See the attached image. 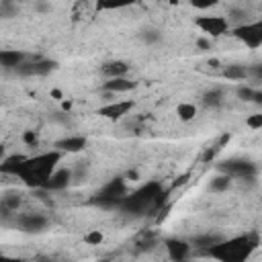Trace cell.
I'll return each instance as SVG.
<instances>
[{
  "mask_svg": "<svg viewBox=\"0 0 262 262\" xmlns=\"http://www.w3.org/2000/svg\"><path fill=\"white\" fill-rule=\"evenodd\" d=\"M256 242H252L248 235H237L225 242H217L215 246L209 248V254L219 258L221 262H246Z\"/></svg>",
  "mask_w": 262,
  "mask_h": 262,
  "instance_id": "obj_1",
  "label": "cell"
},
{
  "mask_svg": "<svg viewBox=\"0 0 262 262\" xmlns=\"http://www.w3.org/2000/svg\"><path fill=\"white\" fill-rule=\"evenodd\" d=\"M160 192H162V186L158 184V182H149V184H145V186H141L139 190H135V192H131V194H125L123 199H121V209L123 211H129V213H139V211H143L147 205H151V203H156V199L160 196Z\"/></svg>",
  "mask_w": 262,
  "mask_h": 262,
  "instance_id": "obj_2",
  "label": "cell"
},
{
  "mask_svg": "<svg viewBox=\"0 0 262 262\" xmlns=\"http://www.w3.org/2000/svg\"><path fill=\"white\" fill-rule=\"evenodd\" d=\"M59 160H61V151L51 149V151L39 154V156H35V158H29V160H27V166H29V170L33 172V176H35V178H39V180H41V184L45 186L47 176L57 168Z\"/></svg>",
  "mask_w": 262,
  "mask_h": 262,
  "instance_id": "obj_3",
  "label": "cell"
},
{
  "mask_svg": "<svg viewBox=\"0 0 262 262\" xmlns=\"http://www.w3.org/2000/svg\"><path fill=\"white\" fill-rule=\"evenodd\" d=\"M127 194V184H125V180L123 178H113V180H108L102 188H100V192L96 194V203L100 205V207H108V209H113V207H119L121 205V199Z\"/></svg>",
  "mask_w": 262,
  "mask_h": 262,
  "instance_id": "obj_4",
  "label": "cell"
},
{
  "mask_svg": "<svg viewBox=\"0 0 262 262\" xmlns=\"http://www.w3.org/2000/svg\"><path fill=\"white\" fill-rule=\"evenodd\" d=\"M231 33H233L235 39H239L242 43H246L250 49H258L262 45V23L260 20L246 23L242 27H235Z\"/></svg>",
  "mask_w": 262,
  "mask_h": 262,
  "instance_id": "obj_5",
  "label": "cell"
},
{
  "mask_svg": "<svg viewBox=\"0 0 262 262\" xmlns=\"http://www.w3.org/2000/svg\"><path fill=\"white\" fill-rule=\"evenodd\" d=\"M194 25L203 33H207L209 37H221V35H225L229 31V25H227L225 16H213V14L211 16H199L194 20Z\"/></svg>",
  "mask_w": 262,
  "mask_h": 262,
  "instance_id": "obj_6",
  "label": "cell"
},
{
  "mask_svg": "<svg viewBox=\"0 0 262 262\" xmlns=\"http://www.w3.org/2000/svg\"><path fill=\"white\" fill-rule=\"evenodd\" d=\"M53 70H55V61H49V59H33V61H23L16 68V74H20V76H47Z\"/></svg>",
  "mask_w": 262,
  "mask_h": 262,
  "instance_id": "obj_7",
  "label": "cell"
},
{
  "mask_svg": "<svg viewBox=\"0 0 262 262\" xmlns=\"http://www.w3.org/2000/svg\"><path fill=\"white\" fill-rule=\"evenodd\" d=\"M133 104H135L133 100H113V102L100 106L98 115L104 117V119H111V121H119V119H123L133 108Z\"/></svg>",
  "mask_w": 262,
  "mask_h": 262,
  "instance_id": "obj_8",
  "label": "cell"
},
{
  "mask_svg": "<svg viewBox=\"0 0 262 262\" xmlns=\"http://www.w3.org/2000/svg\"><path fill=\"white\" fill-rule=\"evenodd\" d=\"M72 180H74V174H72L70 168H55V170L47 176L43 188H45V190H63V188H68V186L72 184Z\"/></svg>",
  "mask_w": 262,
  "mask_h": 262,
  "instance_id": "obj_9",
  "label": "cell"
},
{
  "mask_svg": "<svg viewBox=\"0 0 262 262\" xmlns=\"http://www.w3.org/2000/svg\"><path fill=\"white\" fill-rule=\"evenodd\" d=\"M164 248L168 252V258L172 262H184L190 254V244L184 242V239H178V237H170L164 242Z\"/></svg>",
  "mask_w": 262,
  "mask_h": 262,
  "instance_id": "obj_10",
  "label": "cell"
},
{
  "mask_svg": "<svg viewBox=\"0 0 262 262\" xmlns=\"http://www.w3.org/2000/svg\"><path fill=\"white\" fill-rule=\"evenodd\" d=\"M47 225H49V219L45 215H39V213H25L18 217V227L23 231H29V233H39Z\"/></svg>",
  "mask_w": 262,
  "mask_h": 262,
  "instance_id": "obj_11",
  "label": "cell"
},
{
  "mask_svg": "<svg viewBox=\"0 0 262 262\" xmlns=\"http://www.w3.org/2000/svg\"><path fill=\"white\" fill-rule=\"evenodd\" d=\"M86 147V137L84 135H70V137H63L55 143V149L57 151H66V154H78Z\"/></svg>",
  "mask_w": 262,
  "mask_h": 262,
  "instance_id": "obj_12",
  "label": "cell"
},
{
  "mask_svg": "<svg viewBox=\"0 0 262 262\" xmlns=\"http://www.w3.org/2000/svg\"><path fill=\"white\" fill-rule=\"evenodd\" d=\"M25 59H27V55L18 49H0V68L16 70Z\"/></svg>",
  "mask_w": 262,
  "mask_h": 262,
  "instance_id": "obj_13",
  "label": "cell"
},
{
  "mask_svg": "<svg viewBox=\"0 0 262 262\" xmlns=\"http://www.w3.org/2000/svg\"><path fill=\"white\" fill-rule=\"evenodd\" d=\"M102 76L106 80H113V78H125L129 74V63L127 61H121V59H115V61H106L102 68H100Z\"/></svg>",
  "mask_w": 262,
  "mask_h": 262,
  "instance_id": "obj_14",
  "label": "cell"
},
{
  "mask_svg": "<svg viewBox=\"0 0 262 262\" xmlns=\"http://www.w3.org/2000/svg\"><path fill=\"white\" fill-rule=\"evenodd\" d=\"M221 172L229 174L231 178L233 176H254L256 174V168L250 164V162H225V166H221Z\"/></svg>",
  "mask_w": 262,
  "mask_h": 262,
  "instance_id": "obj_15",
  "label": "cell"
},
{
  "mask_svg": "<svg viewBox=\"0 0 262 262\" xmlns=\"http://www.w3.org/2000/svg\"><path fill=\"white\" fill-rule=\"evenodd\" d=\"M135 86H137V82H133L129 78H113V80H106L102 84V90L108 94H119V92H129Z\"/></svg>",
  "mask_w": 262,
  "mask_h": 262,
  "instance_id": "obj_16",
  "label": "cell"
},
{
  "mask_svg": "<svg viewBox=\"0 0 262 262\" xmlns=\"http://www.w3.org/2000/svg\"><path fill=\"white\" fill-rule=\"evenodd\" d=\"M248 68H244L242 63H229L223 68V76L231 82H239V80H246L248 78Z\"/></svg>",
  "mask_w": 262,
  "mask_h": 262,
  "instance_id": "obj_17",
  "label": "cell"
},
{
  "mask_svg": "<svg viewBox=\"0 0 262 262\" xmlns=\"http://www.w3.org/2000/svg\"><path fill=\"white\" fill-rule=\"evenodd\" d=\"M231 176L229 174H225V172H221V174H217V176H213L211 178V182H209V188L213 190V192H225V190H229V186H231Z\"/></svg>",
  "mask_w": 262,
  "mask_h": 262,
  "instance_id": "obj_18",
  "label": "cell"
},
{
  "mask_svg": "<svg viewBox=\"0 0 262 262\" xmlns=\"http://www.w3.org/2000/svg\"><path fill=\"white\" fill-rule=\"evenodd\" d=\"M176 115H178V119L182 123H188V121H192L196 117V106L192 102H180L176 106Z\"/></svg>",
  "mask_w": 262,
  "mask_h": 262,
  "instance_id": "obj_19",
  "label": "cell"
},
{
  "mask_svg": "<svg viewBox=\"0 0 262 262\" xmlns=\"http://www.w3.org/2000/svg\"><path fill=\"white\" fill-rule=\"evenodd\" d=\"M235 94H237L239 100H246V102H260V98H262V94L252 90L250 86H239Z\"/></svg>",
  "mask_w": 262,
  "mask_h": 262,
  "instance_id": "obj_20",
  "label": "cell"
},
{
  "mask_svg": "<svg viewBox=\"0 0 262 262\" xmlns=\"http://www.w3.org/2000/svg\"><path fill=\"white\" fill-rule=\"evenodd\" d=\"M20 203H23V196H20L18 192H6V194L2 196V207H4L6 211H16V209L20 207Z\"/></svg>",
  "mask_w": 262,
  "mask_h": 262,
  "instance_id": "obj_21",
  "label": "cell"
},
{
  "mask_svg": "<svg viewBox=\"0 0 262 262\" xmlns=\"http://www.w3.org/2000/svg\"><path fill=\"white\" fill-rule=\"evenodd\" d=\"M203 102H205L207 106H219V104L223 102V92H221L219 88L207 90V92L203 94Z\"/></svg>",
  "mask_w": 262,
  "mask_h": 262,
  "instance_id": "obj_22",
  "label": "cell"
},
{
  "mask_svg": "<svg viewBox=\"0 0 262 262\" xmlns=\"http://www.w3.org/2000/svg\"><path fill=\"white\" fill-rule=\"evenodd\" d=\"M84 244H88V246H100L102 242H104V233L100 231V229H90V231H86L84 233Z\"/></svg>",
  "mask_w": 262,
  "mask_h": 262,
  "instance_id": "obj_23",
  "label": "cell"
},
{
  "mask_svg": "<svg viewBox=\"0 0 262 262\" xmlns=\"http://www.w3.org/2000/svg\"><path fill=\"white\" fill-rule=\"evenodd\" d=\"M160 39H162V35L156 29H145L141 33V41L147 43V45H156V43H160Z\"/></svg>",
  "mask_w": 262,
  "mask_h": 262,
  "instance_id": "obj_24",
  "label": "cell"
},
{
  "mask_svg": "<svg viewBox=\"0 0 262 262\" xmlns=\"http://www.w3.org/2000/svg\"><path fill=\"white\" fill-rule=\"evenodd\" d=\"M16 12H18L16 4H12V2H0V18H12V16H16Z\"/></svg>",
  "mask_w": 262,
  "mask_h": 262,
  "instance_id": "obj_25",
  "label": "cell"
},
{
  "mask_svg": "<svg viewBox=\"0 0 262 262\" xmlns=\"http://www.w3.org/2000/svg\"><path fill=\"white\" fill-rule=\"evenodd\" d=\"M246 125H248L252 131H258V129H262V115H260V113H254V115H250V117L246 119Z\"/></svg>",
  "mask_w": 262,
  "mask_h": 262,
  "instance_id": "obj_26",
  "label": "cell"
},
{
  "mask_svg": "<svg viewBox=\"0 0 262 262\" xmlns=\"http://www.w3.org/2000/svg\"><path fill=\"white\" fill-rule=\"evenodd\" d=\"M23 141L27 143V145H37L39 143V135H37V131H25L23 133Z\"/></svg>",
  "mask_w": 262,
  "mask_h": 262,
  "instance_id": "obj_27",
  "label": "cell"
},
{
  "mask_svg": "<svg viewBox=\"0 0 262 262\" xmlns=\"http://www.w3.org/2000/svg\"><path fill=\"white\" fill-rule=\"evenodd\" d=\"M49 96L55 98V100H59V102L63 100V92H61L59 88H51V90H49Z\"/></svg>",
  "mask_w": 262,
  "mask_h": 262,
  "instance_id": "obj_28",
  "label": "cell"
},
{
  "mask_svg": "<svg viewBox=\"0 0 262 262\" xmlns=\"http://www.w3.org/2000/svg\"><path fill=\"white\" fill-rule=\"evenodd\" d=\"M35 10H37V12H49V4H45V2H37V4H35Z\"/></svg>",
  "mask_w": 262,
  "mask_h": 262,
  "instance_id": "obj_29",
  "label": "cell"
},
{
  "mask_svg": "<svg viewBox=\"0 0 262 262\" xmlns=\"http://www.w3.org/2000/svg\"><path fill=\"white\" fill-rule=\"evenodd\" d=\"M196 45H199L201 49H209V47H211V43H209L207 39H199V41H196Z\"/></svg>",
  "mask_w": 262,
  "mask_h": 262,
  "instance_id": "obj_30",
  "label": "cell"
},
{
  "mask_svg": "<svg viewBox=\"0 0 262 262\" xmlns=\"http://www.w3.org/2000/svg\"><path fill=\"white\" fill-rule=\"evenodd\" d=\"M127 178H129V180H137V178H139L137 170H129V172H127Z\"/></svg>",
  "mask_w": 262,
  "mask_h": 262,
  "instance_id": "obj_31",
  "label": "cell"
},
{
  "mask_svg": "<svg viewBox=\"0 0 262 262\" xmlns=\"http://www.w3.org/2000/svg\"><path fill=\"white\" fill-rule=\"evenodd\" d=\"M0 262H20V260H16V258H8V256L0 254Z\"/></svg>",
  "mask_w": 262,
  "mask_h": 262,
  "instance_id": "obj_32",
  "label": "cell"
},
{
  "mask_svg": "<svg viewBox=\"0 0 262 262\" xmlns=\"http://www.w3.org/2000/svg\"><path fill=\"white\" fill-rule=\"evenodd\" d=\"M61 108L63 111H70L72 108V100H61Z\"/></svg>",
  "mask_w": 262,
  "mask_h": 262,
  "instance_id": "obj_33",
  "label": "cell"
},
{
  "mask_svg": "<svg viewBox=\"0 0 262 262\" xmlns=\"http://www.w3.org/2000/svg\"><path fill=\"white\" fill-rule=\"evenodd\" d=\"M4 158H6V149H4V145L0 143V162H2Z\"/></svg>",
  "mask_w": 262,
  "mask_h": 262,
  "instance_id": "obj_34",
  "label": "cell"
}]
</instances>
